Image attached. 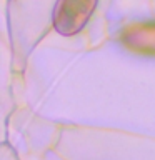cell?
<instances>
[{"label":"cell","mask_w":155,"mask_h":160,"mask_svg":"<svg viewBox=\"0 0 155 160\" xmlns=\"http://www.w3.org/2000/svg\"><path fill=\"white\" fill-rule=\"evenodd\" d=\"M98 0H57L52 12L55 32L72 37L82 32L97 8Z\"/></svg>","instance_id":"cell-1"},{"label":"cell","mask_w":155,"mask_h":160,"mask_svg":"<svg viewBox=\"0 0 155 160\" xmlns=\"http://www.w3.org/2000/svg\"><path fill=\"white\" fill-rule=\"evenodd\" d=\"M120 42L133 53L155 57V20L125 27L120 33Z\"/></svg>","instance_id":"cell-2"}]
</instances>
